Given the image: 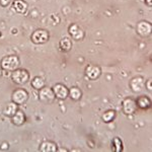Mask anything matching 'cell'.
I'll list each match as a JSON object with an SVG mask.
<instances>
[{
  "mask_svg": "<svg viewBox=\"0 0 152 152\" xmlns=\"http://www.w3.org/2000/svg\"><path fill=\"white\" fill-rule=\"evenodd\" d=\"M40 97L42 100H44V102H52L54 99L53 91L50 89H48V88H44V89H42L40 92Z\"/></svg>",
  "mask_w": 152,
  "mask_h": 152,
  "instance_id": "5",
  "label": "cell"
},
{
  "mask_svg": "<svg viewBox=\"0 0 152 152\" xmlns=\"http://www.w3.org/2000/svg\"><path fill=\"white\" fill-rule=\"evenodd\" d=\"M0 3H1V5L6 6L9 3V0H0Z\"/></svg>",
  "mask_w": 152,
  "mask_h": 152,
  "instance_id": "15",
  "label": "cell"
},
{
  "mask_svg": "<svg viewBox=\"0 0 152 152\" xmlns=\"http://www.w3.org/2000/svg\"><path fill=\"white\" fill-rule=\"evenodd\" d=\"M26 4L21 1V0H16V1L14 2V8L18 12H23L26 10Z\"/></svg>",
  "mask_w": 152,
  "mask_h": 152,
  "instance_id": "9",
  "label": "cell"
},
{
  "mask_svg": "<svg viewBox=\"0 0 152 152\" xmlns=\"http://www.w3.org/2000/svg\"><path fill=\"white\" fill-rule=\"evenodd\" d=\"M12 79L14 80V82L23 84V83L26 82V80L28 79V72L24 70H16L15 72L12 74Z\"/></svg>",
  "mask_w": 152,
  "mask_h": 152,
  "instance_id": "3",
  "label": "cell"
},
{
  "mask_svg": "<svg viewBox=\"0 0 152 152\" xmlns=\"http://www.w3.org/2000/svg\"><path fill=\"white\" fill-rule=\"evenodd\" d=\"M15 111H16V105H14L13 104H9L8 107L5 110V114L8 115V116H12L13 114H15Z\"/></svg>",
  "mask_w": 152,
  "mask_h": 152,
  "instance_id": "11",
  "label": "cell"
},
{
  "mask_svg": "<svg viewBox=\"0 0 152 152\" xmlns=\"http://www.w3.org/2000/svg\"><path fill=\"white\" fill-rule=\"evenodd\" d=\"M86 72H87L88 77L92 78V79L96 78L97 76L99 75V69L97 67H95V66H89V67L87 68Z\"/></svg>",
  "mask_w": 152,
  "mask_h": 152,
  "instance_id": "7",
  "label": "cell"
},
{
  "mask_svg": "<svg viewBox=\"0 0 152 152\" xmlns=\"http://www.w3.org/2000/svg\"><path fill=\"white\" fill-rule=\"evenodd\" d=\"M54 91H55L56 95H57L58 97H60V99H65L68 94V91H67V89H66V87L61 84L55 85Z\"/></svg>",
  "mask_w": 152,
  "mask_h": 152,
  "instance_id": "6",
  "label": "cell"
},
{
  "mask_svg": "<svg viewBox=\"0 0 152 152\" xmlns=\"http://www.w3.org/2000/svg\"><path fill=\"white\" fill-rule=\"evenodd\" d=\"M0 75H1V69H0Z\"/></svg>",
  "mask_w": 152,
  "mask_h": 152,
  "instance_id": "16",
  "label": "cell"
},
{
  "mask_svg": "<svg viewBox=\"0 0 152 152\" xmlns=\"http://www.w3.org/2000/svg\"><path fill=\"white\" fill-rule=\"evenodd\" d=\"M71 95H72L73 99H79V96H80V91L77 88H73V89L71 90Z\"/></svg>",
  "mask_w": 152,
  "mask_h": 152,
  "instance_id": "14",
  "label": "cell"
},
{
  "mask_svg": "<svg viewBox=\"0 0 152 152\" xmlns=\"http://www.w3.org/2000/svg\"><path fill=\"white\" fill-rule=\"evenodd\" d=\"M28 99V94L23 90H18L13 94V100L16 104H23Z\"/></svg>",
  "mask_w": 152,
  "mask_h": 152,
  "instance_id": "4",
  "label": "cell"
},
{
  "mask_svg": "<svg viewBox=\"0 0 152 152\" xmlns=\"http://www.w3.org/2000/svg\"><path fill=\"white\" fill-rule=\"evenodd\" d=\"M2 67L4 69H8V70H12L15 69L18 65V59L15 56H9V57H5L2 60Z\"/></svg>",
  "mask_w": 152,
  "mask_h": 152,
  "instance_id": "1",
  "label": "cell"
},
{
  "mask_svg": "<svg viewBox=\"0 0 152 152\" xmlns=\"http://www.w3.org/2000/svg\"><path fill=\"white\" fill-rule=\"evenodd\" d=\"M13 122H14V124H18V125L23 124V113H18V114H16L13 118Z\"/></svg>",
  "mask_w": 152,
  "mask_h": 152,
  "instance_id": "12",
  "label": "cell"
},
{
  "mask_svg": "<svg viewBox=\"0 0 152 152\" xmlns=\"http://www.w3.org/2000/svg\"><path fill=\"white\" fill-rule=\"evenodd\" d=\"M60 47L63 49V50L68 51L71 48V42L68 40V39H63L60 43Z\"/></svg>",
  "mask_w": 152,
  "mask_h": 152,
  "instance_id": "10",
  "label": "cell"
},
{
  "mask_svg": "<svg viewBox=\"0 0 152 152\" xmlns=\"http://www.w3.org/2000/svg\"><path fill=\"white\" fill-rule=\"evenodd\" d=\"M33 85H34V87H36V88H41L44 85V82L41 78H36L33 82Z\"/></svg>",
  "mask_w": 152,
  "mask_h": 152,
  "instance_id": "13",
  "label": "cell"
},
{
  "mask_svg": "<svg viewBox=\"0 0 152 152\" xmlns=\"http://www.w3.org/2000/svg\"><path fill=\"white\" fill-rule=\"evenodd\" d=\"M49 38V35L46 31L44 29H39V31H36L35 33L31 36V40H33L34 43L40 44V43H45L47 42Z\"/></svg>",
  "mask_w": 152,
  "mask_h": 152,
  "instance_id": "2",
  "label": "cell"
},
{
  "mask_svg": "<svg viewBox=\"0 0 152 152\" xmlns=\"http://www.w3.org/2000/svg\"><path fill=\"white\" fill-rule=\"evenodd\" d=\"M70 34H71V36L73 37L74 39H76V40H79L80 38L82 37V31L81 29H79V28L78 26H72L70 28Z\"/></svg>",
  "mask_w": 152,
  "mask_h": 152,
  "instance_id": "8",
  "label": "cell"
}]
</instances>
